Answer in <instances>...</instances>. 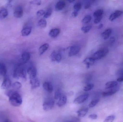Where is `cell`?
I'll return each instance as SVG.
<instances>
[{
  "label": "cell",
  "mask_w": 123,
  "mask_h": 122,
  "mask_svg": "<svg viewBox=\"0 0 123 122\" xmlns=\"http://www.w3.org/2000/svg\"><path fill=\"white\" fill-rule=\"evenodd\" d=\"M6 95L9 97V102L12 106H19L22 104V100L20 95L14 90H9Z\"/></svg>",
  "instance_id": "6da1fadb"
},
{
  "label": "cell",
  "mask_w": 123,
  "mask_h": 122,
  "mask_svg": "<svg viewBox=\"0 0 123 122\" xmlns=\"http://www.w3.org/2000/svg\"><path fill=\"white\" fill-rule=\"evenodd\" d=\"M108 48H105L101 49L95 52L92 56V58L95 60L100 59L106 56L109 52Z\"/></svg>",
  "instance_id": "7a4b0ae2"
},
{
  "label": "cell",
  "mask_w": 123,
  "mask_h": 122,
  "mask_svg": "<svg viewBox=\"0 0 123 122\" xmlns=\"http://www.w3.org/2000/svg\"><path fill=\"white\" fill-rule=\"evenodd\" d=\"M13 76L14 78L17 79L21 77L26 79V73L25 69L22 67H17L14 71Z\"/></svg>",
  "instance_id": "3957f363"
},
{
  "label": "cell",
  "mask_w": 123,
  "mask_h": 122,
  "mask_svg": "<svg viewBox=\"0 0 123 122\" xmlns=\"http://www.w3.org/2000/svg\"><path fill=\"white\" fill-rule=\"evenodd\" d=\"M55 105V101L52 99H48L43 105V109L44 111H48L53 108Z\"/></svg>",
  "instance_id": "277c9868"
},
{
  "label": "cell",
  "mask_w": 123,
  "mask_h": 122,
  "mask_svg": "<svg viewBox=\"0 0 123 122\" xmlns=\"http://www.w3.org/2000/svg\"><path fill=\"white\" fill-rule=\"evenodd\" d=\"M107 90V91L103 92L102 93V95L103 97L108 96L114 94L119 90V87L118 86H117Z\"/></svg>",
  "instance_id": "5b68a950"
},
{
  "label": "cell",
  "mask_w": 123,
  "mask_h": 122,
  "mask_svg": "<svg viewBox=\"0 0 123 122\" xmlns=\"http://www.w3.org/2000/svg\"><path fill=\"white\" fill-rule=\"evenodd\" d=\"M88 94H85L80 95L75 99L74 101V103L76 104H80L84 102L87 100L89 97Z\"/></svg>",
  "instance_id": "8992f818"
},
{
  "label": "cell",
  "mask_w": 123,
  "mask_h": 122,
  "mask_svg": "<svg viewBox=\"0 0 123 122\" xmlns=\"http://www.w3.org/2000/svg\"><path fill=\"white\" fill-rule=\"evenodd\" d=\"M81 49V47L77 45L72 46L70 47L68 55L69 57L73 56L78 54Z\"/></svg>",
  "instance_id": "52a82bcc"
},
{
  "label": "cell",
  "mask_w": 123,
  "mask_h": 122,
  "mask_svg": "<svg viewBox=\"0 0 123 122\" xmlns=\"http://www.w3.org/2000/svg\"><path fill=\"white\" fill-rule=\"evenodd\" d=\"M31 54L30 53L27 52H24L22 54L21 58L20 60V64H24L27 62L30 59Z\"/></svg>",
  "instance_id": "ba28073f"
},
{
  "label": "cell",
  "mask_w": 123,
  "mask_h": 122,
  "mask_svg": "<svg viewBox=\"0 0 123 122\" xmlns=\"http://www.w3.org/2000/svg\"><path fill=\"white\" fill-rule=\"evenodd\" d=\"M23 8L21 6H19L15 8L14 11V16L16 18H19L23 16Z\"/></svg>",
  "instance_id": "9c48e42d"
},
{
  "label": "cell",
  "mask_w": 123,
  "mask_h": 122,
  "mask_svg": "<svg viewBox=\"0 0 123 122\" xmlns=\"http://www.w3.org/2000/svg\"><path fill=\"white\" fill-rule=\"evenodd\" d=\"M12 86V82L11 80L8 78H6L4 80L1 86V88L2 89H7L10 88Z\"/></svg>",
  "instance_id": "30bf717a"
},
{
  "label": "cell",
  "mask_w": 123,
  "mask_h": 122,
  "mask_svg": "<svg viewBox=\"0 0 123 122\" xmlns=\"http://www.w3.org/2000/svg\"><path fill=\"white\" fill-rule=\"evenodd\" d=\"M27 72L29 75L30 79L37 77V69L36 68L34 67H31L28 68Z\"/></svg>",
  "instance_id": "8fae6325"
},
{
  "label": "cell",
  "mask_w": 123,
  "mask_h": 122,
  "mask_svg": "<svg viewBox=\"0 0 123 122\" xmlns=\"http://www.w3.org/2000/svg\"><path fill=\"white\" fill-rule=\"evenodd\" d=\"M30 84L31 86V88L33 89L37 88L40 86V82L37 77L30 79Z\"/></svg>",
  "instance_id": "7c38bea8"
},
{
  "label": "cell",
  "mask_w": 123,
  "mask_h": 122,
  "mask_svg": "<svg viewBox=\"0 0 123 122\" xmlns=\"http://www.w3.org/2000/svg\"><path fill=\"white\" fill-rule=\"evenodd\" d=\"M123 14V11H115L114 13H112L110 16L109 19L111 21H114V20L121 16Z\"/></svg>",
  "instance_id": "4fadbf2b"
},
{
  "label": "cell",
  "mask_w": 123,
  "mask_h": 122,
  "mask_svg": "<svg viewBox=\"0 0 123 122\" xmlns=\"http://www.w3.org/2000/svg\"><path fill=\"white\" fill-rule=\"evenodd\" d=\"M43 87L44 89L49 93H51L53 91V86L51 82H44L43 84Z\"/></svg>",
  "instance_id": "5bb4252c"
},
{
  "label": "cell",
  "mask_w": 123,
  "mask_h": 122,
  "mask_svg": "<svg viewBox=\"0 0 123 122\" xmlns=\"http://www.w3.org/2000/svg\"><path fill=\"white\" fill-rule=\"evenodd\" d=\"M67 98L66 95H62L61 97L59 99V101L57 103V105L59 107H61L65 105L66 103Z\"/></svg>",
  "instance_id": "9a60e30c"
},
{
  "label": "cell",
  "mask_w": 123,
  "mask_h": 122,
  "mask_svg": "<svg viewBox=\"0 0 123 122\" xmlns=\"http://www.w3.org/2000/svg\"><path fill=\"white\" fill-rule=\"evenodd\" d=\"M95 60L92 57H88L86 58L84 60V64L86 65L87 69L89 68L91 65H92L94 64Z\"/></svg>",
  "instance_id": "2e32d148"
},
{
  "label": "cell",
  "mask_w": 123,
  "mask_h": 122,
  "mask_svg": "<svg viewBox=\"0 0 123 122\" xmlns=\"http://www.w3.org/2000/svg\"><path fill=\"white\" fill-rule=\"evenodd\" d=\"M32 31L31 27H26L24 28L21 31L22 35L23 36H27L31 33Z\"/></svg>",
  "instance_id": "e0dca14e"
},
{
  "label": "cell",
  "mask_w": 123,
  "mask_h": 122,
  "mask_svg": "<svg viewBox=\"0 0 123 122\" xmlns=\"http://www.w3.org/2000/svg\"><path fill=\"white\" fill-rule=\"evenodd\" d=\"M65 6H66V3L64 1H59L55 5V10L57 11H61L64 8Z\"/></svg>",
  "instance_id": "ac0fdd59"
},
{
  "label": "cell",
  "mask_w": 123,
  "mask_h": 122,
  "mask_svg": "<svg viewBox=\"0 0 123 122\" xmlns=\"http://www.w3.org/2000/svg\"><path fill=\"white\" fill-rule=\"evenodd\" d=\"M60 32V30L58 28L53 29L50 31L49 36L52 38H55L57 37Z\"/></svg>",
  "instance_id": "d6986e66"
},
{
  "label": "cell",
  "mask_w": 123,
  "mask_h": 122,
  "mask_svg": "<svg viewBox=\"0 0 123 122\" xmlns=\"http://www.w3.org/2000/svg\"><path fill=\"white\" fill-rule=\"evenodd\" d=\"M112 29L108 28L105 30L102 34V37L105 40L107 39L110 37L112 33Z\"/></svg>",
  "instance_id": "ffe728a7"
},
{
  "label": "cell",
  "mask_w": 123,
  "mask_h": 122,
  "mask_svg": "<svg viewBox=\"0 0 123 122\" xmlns=\"http://www.w3.org/2000/svg\"><path fill=\"white\" fill-rule=\"evenodd\" d=\"M49 44L48 43H45L41 46L39 48V54L42 55L49 48Z\"/></svg>",
  "instance_id": "44dd1931"
},
{
  "label": "cell",
  "mask_w": 123,
  "mask_h": 122,
  "mask_svg": "<svg viewBox=\"0 0 123 122\" xmlns=\"http://www.w3.org/2000/svg\"><path fill=\"white\" fill-rule=\"evenodd\" d=\"M88 109L87 107L83 108L77 111V115L80 117H84L88 112Z\"/></svg>",
  "instance_id": "7402d4cb"
},
{
  "label": "cell",
  "mask_w": 123,
  "mask_h": 122,
  "mask_svg": "<svg viewBox=\"0 0 123 122\" xmlns=\"http://www.w3.org/2000/svg\"><path fill=\"white\" fill-rule=\"evenodd\" d=\"M6 65L3 63H0V75L4 76L6 74Z\"/></svg>",
  "instance_id": "603a6c76"
},
{
  "label": "cell",
  "mask_w": 123,
  "mask_h": 122,
  "mask_svg": "<svg viewBox=\"0 0 123 122\" xmlns=\"http://www.w3.org/2000/svg\"><path fill=\"white\" fill-rule=\"evenodd\" d=\"M117 85L118 83L117 81H112L108 82L105 84V89L107 90L108 89L116 86H117Z\"/></svg>",
  "instance_id": "cb8c5ba5"
},
{
  "label": "cell",
  "mask_w": 123,
  "mask_h": 122,
  "mask_svg": "<svg viewBox=\"0 0 123 122\" xmlns=\"http://www.w3.org/2000/svg\"><path fill=\"white\" fill-rule=\"evenodd\" d=\"M8 15V11L6 9L3 8L0 10V19L5 18Z\"/></svg>",
  "instance_id": "d4e9b609"
},
{
  "label": "cell",
  "mask_w": 123,
  "mask_h": 122,
  "mask_svg": "<svg viewBox=\"0 0 123 122\" xmlns=\"http://www.w3.org/2000/svg\"><path fill=\"white\" fill-rule=\"evenodd\" d=\"M38 25L39 27L41 28H44L46 27L47 25V22L46 20L44 19H40L38 22Z\"/></svg>",
  "instance_id": "484cf974"
},
{
  "label": "cell",
  "mask_w": 123,
  "mask_h": 122,
  "mask_svg": "<svg viewBox=\"0 0 123 122\" xmlns=\"http://www.w3.org/2000/svg\"><path fill=\"white\" fill-rule=\"evenodd\" d=\"M104 11L102 9H98L94 13L93 16L95 18L103 16Z\"/></svg>",
  "instance_id": "4316f807"
},
{
  "label": "cell",
  "mask_w": 123,
  "mask_h": 122,
  "mask_svg": "<svg viewBox=\"0 0 123 122\" xmlns=\"http://www.w3.org/2000/svg\"><path fill=\"white\" fill-rule=\"evenodd\" d=\"M62 95L61 90L60 89H57L56 90L55 92V96H54L55 99L57 100L59 99L61 97Z\"/></svg>",
  "instance_id": "83f0119b"
},
{
  "label": "cell",
  "mask_w": 123,
  "mask_h": 122,
  "mask_svg": "<svg viewBox=\"0 0 123 122\" xmlns=\"http://www.w3.org/2000/svg\"><path fill=\"white\" fill-rule=\"evenodd\" d=\"M82 8V4L80 2L76 3L74 6V11L79 12Z\"/></svg>",
  "instance_id": "f1b7e54d"
},
{
  "label": "cell",
  "mask_w": 123,
  "mask_h": 122,
  "mask_svg": "<svg viewBox=\"0 0 123 122\" xmlns=\"http://www.w3.org/2000/svg\"><path fill=\"white\" fill-rule=\"evenodd\" d=\"M53 11L52 8H48L47 11H45V13L44 16V17L45 18H49L52 14Z\"/></svg>",
  "instance_id": "f546056e"
},
{
  "label": "cell",
  "mask_w": 123,
  "mask_h": 122,
  "mask_svg": "<svg viewBox=\"0 0 123 122\" xmlns=\"http://www.w3.org/2000/svg\"><path fill=\"white\" fill-rule=\"evenodd\" d=\"M92 16H91L90 15H87L83 18L82 21L84 23H87L90 22V21L92 20Z\"/></svg>",
  "instance_id": "4dcf8cb0"
},
{
  "label": "cell",
  "mask_w": 123,
  "mask_h": 122,
  "mask_svg": "<svg viewBox=\"0 0 123 122\" xmlns=\"http://www.w3.org/2000/svg\"><path fill=\"white\" fill-rule=\"evenodd\" d=\"M11 87L13 89H19L21 87L22 84L19 82H16L14 83L12 85Z\"/></svg>",
  "instance_id": "1f68e13d"
},
{
  "label": "cell",
  "mask_w": 123,
  "mask_h": 122,
  "mask_svg": "<svg viewBox=\"0 0 123 122\" xmlns=\"http://www.w3.org/2000/svg\"><path fill=\"white\" fill-rule=\"evenodd\" d=\"M92 28V26L91 25H89L87 26L83 27L81 28V31L85 33H88Z\"/></svg>",
  "instance_id": "d6a6232c"
},
{
  "label": "cell",
  "mask_w": 123,
  "mask_h": 122,
  "mask_svg": "<svg viewBox=\"0 0 123 122\" xmlns=\"http://www.w3.org/2000/svg\"><path fill=\"white\" fill-rule=\"evenodd\" d=\"M94 85L92 84H88L84 88V90L85 91H88L93 89Z\"/></svg>",
  "instance_id": "836d02e7"
},
{
  "label": "cell",
  "mask_w": 123,
  "mask_h": 122,
  "mask_svg": "<svg viewBox=\"0 0 123 122\" xmlns=\"http://www.w3.org/2000/svg\"><path fill=\"white\" fill-rule=\"evenodd\" d=\"M99 99H96L92 100L89 104V107L90 108L94 107L99 102Z\"/></svg>",
  "instance_id": "e575fe53"
},
{
  "label": "cell",
  "mask_w": 123,
  "mask_h": 122,
  "mask_svg": "<svg viewBox=\"0 0 123 122\" xmlns=\"http://www.w3.org/2000/svg\"><path fill=\"white\" fill-rule=\"evenodd\" d=\"M57 53L55 51H54L52 52V53L50 54V59L53 62L56 61V58L57 57Z\"/></svg>",
  "instance_id": "d590c367"
},
{
  "label": "cell",
  "mask_w": 123,
  "mask_h": 122,
  "mask_svg": "<svg viewBox=\"0 0 123 122\" xmlns=\"http://www.w3.org/2000/svg\"><path fill=\"white\" fill-rule=\"evenodd\" d=\"M115 119V116L112 115L108 116L104 120V122H113Z\"/></svg>",
  "instance_id": "8d00e7d4"
},
{
  "label": "cell",
  "mask_w": 123,
  "mask_h": 122,
  "mask_svg": "<svg viewBox=\"0 0 123 122\" xmlns=\"http://www.w3.org/2000/svg\"><path fill=\"white\" fill-rule=\"evenodd\" d=\"M30 3L34 5H41L42 3V1L39 0H35L31 1H30Z\"/></svg>",
  "instance_id": "74e56055"
},
{
  "label": "cell",
  "mask_w": 123,
  "mask_h": 122,
  "mask_svg": "<svg viewBox=\"0 0 123 122\" xmlns=\"http://www.w3.org/2000/svg\"><path fill=\"white\" fill-rule=\"evenodd\" d=\"M45 11L44 10H40L39 11H38L37 13V15L38 17L39 16H43V15H44L45 13Z\"/></svg>",
  "instance_id": "f35d334b"
},
{
  "label": "cell",
  "mask_w": 123,
  "mask_h": 122,
  "mask_svg": "<svg viewBox=\"0 0 123 122\" xmlns=\"http://www.w3.org/2000/svg\"><path fill=\"white\" fill-rule=\"evenodd\" d=\"M115 41V38L114 37H112L109 41V44L110 46H112Z\"/></svg>",
  "instance_id": "ab89813d"
},
{
  "label": "cell",
  "mask_w": 123,
  "mask_h": 122,
  "mask_svg": "<svg viewBox=\"0 0 123 122\" xmlns=\"http://www.w3.org/2000/svg\"><path fill=\"white\" fill-rule=\"evenodd\" d=\"M103 16H100L99 17H98V18H95L94 20V23L95 24H98L100 22V21L102 19Z\"/></svg>",
  "instance_id": "60d3db41"
},
{
  "label": "cell",
  "mask_w": 123,
  "mask_h": 122,
  "mask_svg": "<svg viewBox=\"0 0 123 122\" xmlns=\"http://www.w3.org/2000/svg\"><path fill=\"white\" fill-rule=\"evenodd\" d=\"M61 59L62 57L61 54L60 53H57V57H56V61L57 62L59 63V62H60L61 61Z\"/></svg>",
  "instance_id": "b9f144b4"
},
{
  "label": "cell",
  "mask_w": 123,
  "mask_h": 122,
  "mask_svg": "<svg viewBox=\"0 0 123 122\" xmlns=\"http://www.w3.org/2000/svg\"><path fill=\"white\" fill-rule=\"evenodd\" d=\"M98 116L95 114H92L89 115V118L93 120H96L97 119Z\"/></svg>",
  "instance_id": "7bdbcfd3"
},
{
  "label": "cell",
  "mask_w": 123,
  "mask_h": 122,
  "mask_svg": "<svg viewBox=\"0 0 123 122\" xmlns=\"http://www.w3.org/2000/svg\"><path fill=\"white\" fill-rule=\"evenodd\" d=\"M92 4V3H91V2H87V3L86 4V5H85V9H87L91 7Z\"/></svg>",
  "instance_id": "ee69618b"
},
{
  "label": "cell",
  "mask_w": 123,
  "mask_h": 122,
  "mask_svg": "<svg viewBox=\"0 0 123 122\" xmlns=\"http://www.w3.org/2000/svg\"><path fill=\"white\" fill-rule=\"evenodd\" d=\"M117 81L119 82H122L123 81V75L120 76L117 79Z\"/></svg>",
  "instance_id": "f6af8a7d"
},
{
  "label": "cell",
  "mask_w": 123,
  "mask_h": 122,
  "mask_svg": "<svg viewBox=\"0 0 123 122\" xmlns=\"http://www.w3.org/2000/svg\"><path fill=\"white\" fill-rule=\"evenodd\" d=\"M78 14V12H77V11H74L72 13V16H73V17H75L77 16Z\"/></svg>",
  "instance_id": "bcb514c9"
},
{
  "label": "cell",
  "mask_w": 123,
  "mask_h": 122,
  "mask_svg": "<svg viewBox=\"0 0 123 122\" xmlns=\"http://www.w3.org/2000/svg\"><path fill=\"white\" fill-rule=\"evenodd\" d=\"M118 74L119 76V77L123 75V69H121L118 72Z\"/></svg>",
  "instance_id": "7dc6e473"
},
{
  "label": "cell",
  "mask_w": 123,
  "mask_h": 122,
  "mask_svg": "<svg viewBox=\"0 0 123 122\" xmlns=\"http://www.w3.org/2000/svg\"><path fill=\"white\" fill-rule=\"evenodd\" d=\"M103 24H100L99 25V27H98V29H100L102 28L103 27Z\"/></svg>",
  "instance_id": "c3c4849f"
},
{
  "label": "cell",
  "mask_w": 123,
  "mask_h": 122,
  "mask_svg": "<svg viewBox=\"0 0 123 122\" xmlns=\"http://www.w3.org/2000/svg\"><path fill=\"white\" fill-rule=\"evenodd\" d=\"M68 1L70 3H74V2H75V0H69Z\"/></svg>",
  "instance_id": "681fc988"
},
{
  "label": "cell",
  "mask_w": 123,
  "mask_h": 122,
  "mask_svg": "<svg viewBox=\"0 0 123 122\" xmlns=\"http://www.w3.org/2000/svg\"><path fill=\"white\" fill-rule=\"evenodd\" d=\"M5 122H9V121L8 120H6L5 121Z\"/></svg>",
  "instance_id": "f907efd6"
}]
</instances>
